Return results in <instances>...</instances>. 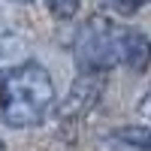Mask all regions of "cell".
I'll return each instance as SVG.
<instances>
[{"mask_svg":"<svg viewBox=\"0 0 151 151\" xmlns=\"http://www.w3.org/2000/svg\"><path fill=\"white\" fill-rule=\"evenodd\" d=\"M55 106V82L40 64H18L0 76V118L15 130L36 127Z\"/></svg>","mask_w":151,"mask_h":151,"instance_id":"obj_1","label":"cell"},{"mask_svg":"<svg viewBox=\"0 0 151 151\" xmlns=\"http://www.w3.org/2000/svg\"><path fill=\"white\" fill-rule=\"evenodd\" d=\"M79 64L85 67V73H106L118 64V30L112 27L106 18L94 15L85 24V30L79 36Z\"/></svg>","mask_w":151,"mask_h":151,"instance_id":"obj_2","label":"cell"},{"mask_svg":"<svg viewBox=\"0 0 151 151\" xmlns=\"http://www.w3.org/2000/svg\"><path fill=\"white\" fill-rule=\"evenodd\" d=\"M100 94H103V79H100V76H94V73L82 76V79L70 88L67 100L60 103V121H64V124L82 121L88 112L94 109V103L100 100Z\"/></svg>","mask_w":151,"mask_h":151,"instance_id":"obj_3","label":"cell"},{"mask_svg":"<svg viewBox=\"0 0 151 151\" xmlns=\"http://www.w3.org/2000/svg\"><path fill=\"white\" fill-rule=\"evenodd\" d=\"M118 60L133 73L151 64V40L142 30H118Z\"/></svg>","mask_w":151,"mask_h":151,"instance_id":"obj_4","label":"cell"},{"mask_svg":"<svg viewBox=\"0 0 151 151\" xmlns=\"http://www.w3.org/2000/svg\"><path fill=\"white\" fill-rule=\"evenodd\" d=\"M106 148H112V151H151V127H145V124L121 127L106 139Z\"/></svg>","mask_w":151,"mask_h":151,"instance_id":"obj_5","label":"cell"},{"mask_svg":"<svg viewBox=\"0 0 151 151\" xmlns=\"http://www.w3.org/2000/svg\"><path fill=\"white\" fill-rule=\"evenodd\" d=\"M97 3L109 12H115V15H121V18H130L142 9V0H97Z\"/></svg>","mask_w":151,"mask_h":151,"instance_id":"obj_6","label":"cell"},{"mask_svg":"<svg viewBox=\"0 0 151 151\" xmlns=\"http://www.w3.org/2000/svg\"><path fill=\"white\" fill-rule=\"evenodd\" d=\"M45 6L55 18L67 21V18H76V12L82 9V0H45Z\"/></svg>","mask_w":151,"mask_h":151,"instance_id":"obj_7","label":"cell"},{"mask_svg":"<svg viewBox=\"0 0 151 151\" xmlns=\"http://www.w3.org/2000/svg\"><path fill=\"white\" fill-rule=\"evenodd\" d=\"M139 112H142V115H151V91L142 97V103H139Z\"/></svg>","mask_w":151,"mask_h":151,"instance_id":"obj_8","label":"cell"},{"mask_svg":"<svg viewBox=\"0 0 151 151\" xmlns=\"http://www.w3.org/2000/svg\"><path fill=\"white\" fill-rule=\"evenodd\" d=\"M9 3H33V0H9Z\"/></svg>","mask_w":151,"mask_h":151,"instance_id":"obj_9","label":"cell"},{"mask_svg":"<svg viewBox=\"0 0 151 151\" xmlns=\"http://www.w3.org/2000/svg\"><path fill=\"white\" fill-rule=\"evenodd\" d=\"M0 151H6V145H3V139H0Z\"/></svg>","mask_w":151,"mask_h":151,"instance_id":"obj_10","label":"cell"}]
</instances>
